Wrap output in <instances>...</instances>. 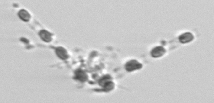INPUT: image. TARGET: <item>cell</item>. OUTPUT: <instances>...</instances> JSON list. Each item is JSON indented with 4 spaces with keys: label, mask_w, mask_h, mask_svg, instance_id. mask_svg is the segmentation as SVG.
I'll return each mask as SVG.
<instances>
[{
    "label": "cell",
    "mask_w": 214,
    "mask_h": 103,
    "mask_svg": "<svg viewBox=\"0 0 214 103\" xmlns=\"http://www.w3.org/2000/svg\"><path fill=\"white\" fill-rule=\"evenodd\" d=\"M99 83L102 87H103L105 91L111 90L114 88V84L111 82V77L110 76H104L101 78Z\"/></svg>",
    "instance_id": "6da1fadb"
},
{
    "label": "cell",
    "mask_w": 214,
    "mask_h": 103,
    "mask_svg": "<svg viewBox=\"0 0 214 103\" xmlns=\"http://www.w3.org/2000/svg\"><path fill=\"white\" fill-rule=\"evenodd\" d=\"M142 68V64L136 60H131L125 64V69L128 72L139 70Z\"/></svg>",
    "instance_id": "7a4b0ae2"
},
{
    "label": "cell",
    "mask_w": 214,
    "mask_h": 103,
    "mask_svg": "<svg viewBox=\"0 0 214 103\" xmlns=\"http://www.w3.org/2000/svg\"><path fill=\"white\" fill-rule=\"evenodd\" d=\"M165 49L162 46H157L152 50L151 54L153 58H159L165 53Z\"/></svg>",
    "instance_id": "3957f363"
},
{
    "label": "cell",
    "mask_w": 214,
    "mask_h": 103,
    "mask_svg": "<svg viewBox=\"0 0 214 103\" xmlns=\"http://www.w3.org/2000/svg\"><path fill=\"white\" fill-rule=\"evenodd\" d=\"M75 79L80 82H86L88 80V75L82 70H77L75 72Z\"/></svg>",
    "instance_id": "277c9868"
},
{
    "label": "cell",
    "mask_w": 214,
    "mask_h": 103,
    "mask_svg": "<svg viewBox=\"0 0 214 103\" xmlns=\"http://www.w3.org/2000/svg\"><path fill=\"white\" fill-rule=\"evenodd\" d=\"M56 54L62 60H66L69 57L67 51L62 47H58L56 49Z\"/></svg>",
    "instance_id": "5b68a950"
},
{
    "label": "cell",
    "mask_w": 214,
    "mask_h": 103,
    "mask_svg": "<svg viewBox=\"0 0 214 103\" xmlns=\"http://www.w3.org/2000/svg\"><path fill=\"white\" fill-rule=\"evenodd\" d=\"M40 37L45 42H50L52 40V35L46 30H41L39 32Z\"/></svg>",
    "instance_id": "8992f818"
},
{
    "label": "cell",
    "mask_w": 214,
    "mask_h": 103,
    "mask_svg": "<svg viewBox=\"0 0 214 103\" xmlns=\"http://www.w3.org/2000/svg\"><path fill=\"white\" fill-rule=\"evenodd\" d=\"M179 40L183 44L190 42L193 40V35L191 33L187 32V33L181 35L179 38Z\"/></svg>",
    "instance_id": "52a82bcc"
},
{
    "label": "cell",
    "mask_w": 214,
    "mask_h": 103,
    "mask_svg": "<svg viewBox=\"0 0 214 103\" xmlns=\"http://www.w3.org/2000/svg\"><path fill=\"white\" fill-rule=\"evenodd\" d=\"M18 16L24 22H28L31 18V15H30L29 12L25 9L20 10L18 12Z\"/></svg>",
    "instance_id": "ba28073f"
}]
</instances>
